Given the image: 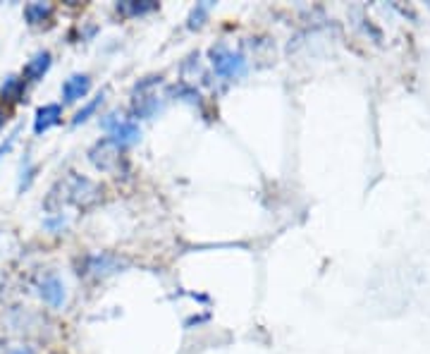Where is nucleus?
<instances>
[{
    "instance_id": "a211bd4d",
    "label": "nucleus",
    "mask_w": 430,
    "mask_h": 354,
    "mask_svg": "<svg viewBox=\"0 0 430 354\" xmlns=\"http://www.w3.org/2000/svg\"><path fill=\"white\" fill-rule=\"evenodd\" d=\"M5 354H36V352L32 350V347H17V350H10Z\"/></svg>"
},
{
    "instance_id": "2eb2a0df",
    "label": "nucleus",
    "mask_w": 430,
    "mask_h": 354,
    "mask_svg": "<svg viewBox=\"0 0 430 354\" xmlns=\"http://www.w3.org/2000/svg\"><path fill=\"white\" fill-rule=\"evenodd\" d=\"M208 10H210V3L196 5V8L191 10V15H189V22H186V27H189V29H201V27H203V22H205V17H208Z\"/></svg>"
},
{
    "instance_id": "f257e3e1",
    "label": "nucleus",
    "mask_w": 430,
    "mask_h": 354,
    "mask_svg": "<svg viewBox=\"0 0 430 354\" xmlns=\"http://www.w3.org/2000/svg\"><path fill=\"white\" fill-rule=\"evenodd\" d=\"M101 199H103V187H99L94 179L82 177V175H77V172H70L68 177H63L56 187L51 189V194L46 196L44 206L48 213H60L63 206H68V203L82 208V211H89V208H94Z\"/></svg>"
},
{
    "instance_id": "6ab92c4d",
    "label": "nucleus",
    "mask_w": 430,
    "mask_h": 354,
    "mask_svg": "<svg viewBox=\"0 0 430 354\" xmlns=\"http://www.w3.org/2000/svg\"><path fill=\"white\" fill-rule=\"evenodd\" d=\"M3 125H5V113H3V108H0V129H3Z\"/></svg>"
},
{
    "instance_id": "f03ea898",
    "label": "nucleus",
    "mask_w": 430,
    "mask_h": 354,
    "mask_svg": "<svg viewBox=\"0 0 430 354\" xmlns=\"http://www.w3.org/2000/svg\"><path fill=\"white\" fill-rule=\"evenodd\" d=\"M129 263L125 259H120L118 254H110V251H101V254H89L84 256L82 266H80V275H89V278H108V275L122 271Z\"/></svg>"
},
{
    "instance_id": "7ed1b4c3",
    "label": "nucleus",
    "mask_w": 430,
    "mask_h": 354,
    "mask_svg": "<svg viewBox=\"0 0 430 354\" xmlns=\"http://www.w3.org/2000/svg\"><path fill=\"white\" fill-rule=\"evenodd\" d=\"M210 63H213L215 75L220 77H241L246 72V60L239 53H232L227 46H213L210 48Z\"/></svg>"
},
{
    "instance_id": "ddd939ff",
    "label": "nucleus",
    "mask_w": 430,
    "mask_h": 354,
    "mask_svg": "<svg viewBox=\"0 0 430 354\" xmlns=\"http://www.w3.org/2000/svg\"><path fill=\"white\" fill-rule=\"evenodd\" d=\"M51 15H53V8L48 3H29L24 8V20H27V24H32V27L51 20Z\"/></svg>"
},
{
    "instance_id": "39448f33",
    "label": "nucleus",
    "mask_w": 430,
    "mask_h": 354,
    "mask_svg": "<svg viewBox=\"0 0 430 354\" xmlns=\"http://www.w3.org/2000/svg\"><path fill=\"white\" fill-rule=\"evenodd\" d=\"M89 160L103 172H118L120 163H122V148L110 137H106V139L94 144V148L89 151Z\"/></svg>"
},
{
    "instance_id": "dca6fc26",
    "label": "nucleus",
    "mask_w": 430,
    "mask_h": 354,
    "mask_svg": "<svg viewBox=\"0 0 430 354\" xmlns=\"http://www.w3.org/2000/svg\"><path fill=\"white\" fill-rule=\"evenodd\" d=\"M34 175H36V165H32V163H29V160H27V167H24V170H22V177H20V187H17V189H20V191H24V189H29V187H32V182H34Z\"/></svg>"
},
{
    "instance_id": "4468645a",
    "label": "nucleus",
    "mask_w": 430,
    "mask_h": 354,
    "mask_svg": "<svg viewBox=\"0 0 430 354\" xmlns=\"http://www.w3.org/2000/svg\"><path fill=\"white\" fill-rule=\"evenodd\" d=\"M103 99H106V91H101L99 96H96V99H91L87 106H84V108H80V110H77V115L72 118V125H75V127H77V125L87 122V120H89V118H91V115H94V113H96V108H99V106L103 103Z\"/></svg>"
},
{
    "instance_id": "6e6552de",
    "label": "nucleus",
    "mask_w": 430,
    "mask_h": 354,
    "mask_svg": "<svg viewBox=\"0 0 430 354\" xmlns=\"http://www.w3.org/2000/svg\"><path fill=\"white\" fill-rule=\"evenodd\" d=\"M89 91H91V77L84 75V72H77V75L68 77L63 84V101L65 103H77Z\"/></svg>"
},
{
    "instance_id": "9d476101",
    "label": "nucleus",
    "mask_w": 430,
    "mask_h": 354,
    "mask_svg": "<svg viewBox=\"0 0 430 354\" xmlns=\"http://www.w3.org/2000/svg\"><path fill=\"white\" fill-rule=\"evenodd\" d=\"M53 65V56L48 51H39L36 56L29 60L27 65H24V77H27L29 82H39L44 80V75L48 70H51Z\"/></svg>"
},
{
    "instance_id": "423d86ee",
    "label": "nucleus",
    "mask_w": 430,
    "mask_h": 354,
    "mask_svg": "<svg viewBox=\"0 0 430 354\" xmlns=\"http://www.w3.org/2000/svg\"><path fill=\"white\" fill-rule=\"evenodd\" d=\"M103 127L110 132V139L118 144L120 148L132 146V144H137L139 139H141V129H139V125L129 118L108 115L106 120H103Z\"/></svg>"
},
{
    "instance_id": "0eeeda50",
    "label": "nucleus",
    "mask_w": 430,
    "mask_h": 354,
    "mask_svg": "<svg viewBox=\"0 0 430 354\" xmlns=\"http://www.w3.org/2000/svg\"><path fill=\"white\" fill-rule=\"evenodd\" d=\"M39 295L48 307L60 309L65 304V299H68V290H65V283L56 273H48L39 285Z\"/></svg>"
},
{
    "instance_id": "f8f14e48",
    "label": "nucleus",
    "mask_w": 430,
    "mask_h": 354,
    "mask_svg": "<svg viewBox=\"0 0 430 354\" xmlns=\"http://www.w3.org/2000/svg\"><path fill=\"white\" fill-rule=\"evenodd\" d=\"M158 8V3H151V0H127V3H118V12L122 17H139L153 12Z\"/></svg>"
},
{
    "instance_id": "20e7f679",
    "label": "nucleus",
    "mask_w": 430,
    "mask_h": 354,
    "mask_svg": "<svg viewBox=\"0 0 430 354\" xmlns=\"http://www.w3.org/2000/svg\"><path fill=\"white\" fill-rule=\"evenodd\" d=\"M163 82V77H146L134 87V101H132V110H134L137 118H151L156 110L160 108L158 96H156L151 89L158 87Z\"/></svg>"
},
{
    "instance_id": "1a4fd4ad",
    "label": "nucleus",
    "mask_w": 430,
    "mask_h": 354,
    "mask_svg": "<svg viewBox=\"0 0 430 354\" xmlns=\"http://www.w3.org/2000/svg\"><path fill=\"white\" fill-rule=\"evenodd\" d=\"M60 118H63V106L58 103H46L41 106L39 110H36V118H34V132L36 134H44L53 127V125L60 122Z\"/></svg>"
},
{
    "instance_id": "9b49d317",
    "label": "nucleus",
    "mask_w": 430,
    "mask_h": 354,
    "mask_svg": "<svg viewBox=\"0 0 430 354\" xmlns=\"http://www.w3.org/2000/svg\"><path fill=\"white\" fill-rule=\"evenodd\" d=\"M0 96H3L5 101H10V103H20V101H24V80H20V77H15V75L5 77V82L0 84Z\"/></svg>"
},
{
    "instance_id": "f3484780",
    "label": "nucleus",
    "mask_w": 430,
    "mask_h": 354,
    "mask_svg": "<svg viewBox=\"0 0 430 354\" xmlns=\"http://www.w3.org/2000/svg\"><path fill=\"white\" fill-rule=\"evenodd\" d=\"M17 134H20V127L17 129H12L10 134H8V139H5L3 144H0V160L5 158V153H10V148H12V144L17 141Z\"/></svg>"
}]
</instances>
